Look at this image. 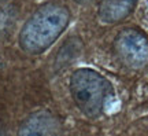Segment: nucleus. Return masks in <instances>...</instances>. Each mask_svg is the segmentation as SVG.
Wrapping results in <instances>:
<instances>
[{
    "mask_svg": "<svg viewBox=\"0 0 148 136\" xmlns=\"http://www.w3.org/2000/svg\"><path fill=\"white\" fill-rule=\"evenodd\" d=\"M114 50L125 66L141 69L148 63V39L136 29H123L118 33Z\"/></svg>",
    "mask_w": 148,
    "mask_h": 136,
    "instance_id": "7ed1b4c3",
    "label": "nucleus"
},
{
    "mask_svg": "<svg viewBox=\"0 0 148 136\" xmlns=\"http://www.w3.org/2000/svg\"><path fill=\"white\" fill-rule=\"evenodd\" d=\"M0 136H4V133H3V132H1V129H0Z\"/></svg>",
    "mask_w": 148,
    "mask_h": 136,
    "instance_id": "0eeeda50",
    "label": "nucleus"
},
{
    "mask_svg": "<svg viewBox=\"0 0 148 136\" xmlns=\"http://www.w3.org/2000/svg\"><path fill=\"white\" fill-rule=\"evenodd\" d=\"M137 0H103L99 7V18L106 23H115L126 18Z\"/></svg>",
    "mask_w": 148,
    "mask_h": 136,
    "instance_id": "39448f33",
    "label": "nucleus"
},
{
    "mask_svg": "<svg viewBox=\"0 0 148 136\" xmlns=\"http://www.w3.org/2000/svg\"><path fill=\"white\" fill-rule=\"evenodd\" d=\"M70 92L77 107L86 117L96 118L103 113L112 87L106 77L95 70L78 69L71 74Z\"/></svg>",
    "mask_w": 148,
    "mask_h": 136,
    "instance_id": "f03ea898",
    "label": "nucleus"
},
{
    "mask_svg": "<svg viewBox=\"0 0 148 136\" xmlns=\"http://www.w3.org/2000/svg\"><path fill=\"white\" fill-rule=\"evenodd\" d=\"M18 136H63V128L53 113L38 110L23 120Z\"/></svg>",
    "mask_w": 148,
    "mask_h": 136,
    "instance_id": "20e7f679",
    "label": "nucleus"
},
{
    "mask_svg": "<svg viewBox=\"0 0 148 136\" xmlns=\"http://www.w3.org/2000/svg\"><path fill=\"white\" fill-rule=\"evenodd\" d=\"M74 1H77V3H86V1H90V0H74Z\"/></svg>",
    "mask_w": 148,
    "mask_h": 136,
    "instance_id": "423d86ee",
    "label": "nucleus"
},
{
    "mask_svg": "<svg viewBox=\"0 0 148 136\" xmlns=\"http://www.w3.org/2000/svg\"><path fill=\"white\" fill-rule=\"evenodd\" d=\"M70 21V11L63 4L47 3L37 8L19 33V44L29 54H41L63 33Z\"/></svg>",
    "mask_w": 148,
    "mask_h": 136,
    "instance_id": "f257e3e1",
    "label": "nucleus"
}]
</instances>
